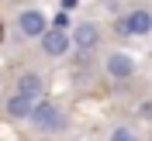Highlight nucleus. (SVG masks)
Returning a JSON list of instances; mask_svg holds the SVG:
<instances>
[{
  "label": "nucleus",
  "mask_w": 152,
  "mask_h": 141,
  "mask_svg": "<svg viewBox=\"0 0 152 141\" xmlns=\"http://www.w3.org/2000/svg\"><path fill=\"white\" fill-rule=\"evenodd\" d=\"M31 124H35V131H42V134H62L69 127V117H66V110H62L59 103L38 100L35 114H31Z\"/></svg>",
  "instance_id": "f257e3e1"
},
{
  "label": "nucleus",
  "mask_w": 152,
  "mask_h": 141,
  "mask_svg": "<svg viewBox=\"0 0 152 141\" xmlns=\"http://www.w3.org/2000/svg\"><path fill=\"white\" fill-rule=\"evenodd\" d=\"M118 35L124 38H145L152 35V10L149 7H132L118 17Z\"/></svg>",
  "instance_id": "f03ea898"
},
{
  "label": "nucleus",
  "mask_w": 152,
  "mask_h": 141,
  "mask_svg": "<svg viewBox=\"0 0 152 141\" xmlns=\"http://www.w3.org/2000/svg\"><path fill=\"white\" fill-rule=\"evenodd\" d=\"M100 41H104V31H100L97 21H80L73 28V48L80 55H94L97 48H100Z\"/></svg>",
  "instance_id": "7ed1b4c3"
},
{
  "label": "nucleus",
  "mask_w": 152,
  "mask_h": 141,
  "mask_svg": "<svg viewBox=\"0 0 152 141\" xmlns=\"http://www.w3.org/2000/svg\"><path fill=\"white\" fill-rule=\"evenodd\" d=\"M38 45H42V52H45L48 59H62L69 48H73V31H69V28H59V24H52L45 35L38 38Z\"/></svg>",
  "instance_id": "20e7f679"
},
{
  "label": "nucleus",
  "mask_w": 152,
  "mask_h": 141,
  "mask_svg": "<svg viewBox=\"0 0 152 141\" xmlns=\"http://www.w3.org/2000/svg\"><path fill=\"white\" fill-rule=\"evenodd\" d=\"M104 72H107V79H114V83L132 79V76H135V55H132V52H121V48L107 52V59H104Z\"/></svg>",
  "instance_id": "39448f33"
},
{
  "label": "nucleus",
  "mask_w": 152,
  "mask_h": 141,
  "mask_svg": "<svg viewBox=\"0 0 152 141\" xmlns=\"http://www.w3.org/2000/svg\"><path fill=\"white\" fill-rule=\"evenodd\" d=\"M48 28H52V24H48L45 10H38V7H24V10L18 14V31H21V38H31V41H35V38H42Z\"/></svg>",
  "instance_id": "423d86ee"
},
{
  "label": "nucleus",
  "mask_w": 152,
  "mask_h": 141,
  "mask_svg": "<svg viewBox=\"0 0 152 141\" xmlns=\"http://www.w3.org/2000/svg\"><path fill=\"white\" fill-rule=\"evenodd\" d=\"M35 103H38V100H31V96H24V93H18V90H14L10 96H4L0 110H4V117H10V121H31Z\"/></svg>",
  "instance_id": "0eeeda50"
},
{
  "label": "nucleus",
  "mask_w": 152,
  "mask_h": 141,
  "mask_svg": "<svg viewBox=\"0 0 152 141\" xmlns=\"http://www.w3.org/2000/svg\"><path fill=\"white\" fill-rule=\"evenodd\" d=\"M14 90L24 96H31V100H45V79L38 72H21L18 79H14Z\"/></svg>",
  "instance_id": "6e6552de"
},
{
  "label": "nucleus",
  "mask_w": 152,
  "mask_h": 141,
  "mask_svg": "<svg viewBox=\"0 0 152 141\" xmlns=\"http://www.w3.org/2000/svg\"><path fill=\"white\" fill-rule=\"evenodd\" d=\"M107 141H138V138H135V131H132V127H114Z\"/></svg>",
  "instance_id": "1a4fd4ad"
},
{
  "label": "nucleus",
  "mask_w": 152,
  "mask_h": 141,
  "mask_svg": "<svg viewBox=\"0 0 152 141\" xmlns=\"http://www.w3.org/2000/svg\"><path fill=\"white\" fill-rule=\"evenodd\" d=\"M138 114H142L145 121H152V100H142V103H138Z\"/></svg>",
  "instance_id": "9d476101"
},
{
  "label": "nucleus",
  "mask_w": 152,
  "mask_h": 141,
  "mask_svg": "<svg viewBox=\"0 0 152 141\" xmlns=\"http://www.w3.org/2000/svg\"><path fill=\"white\" fill-rule=\"evenodd\" d=\"M76 7V0H62V10H73Z\"/></svg>",
  "instance_id": "9b49d317"
}]
</instances>
